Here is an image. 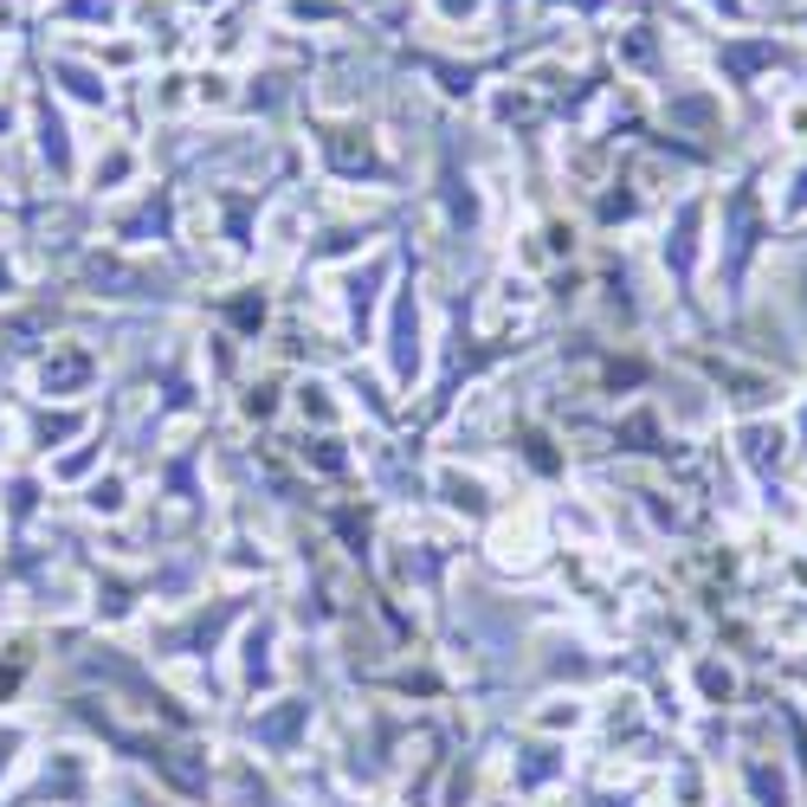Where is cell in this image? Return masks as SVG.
Wrapping results in <instances>:
<instances>
[{
    "label": "cell",
    "mask_w": 807,
    "mask_h": 807,
    "mask_svg": "<svg viewBox=\"0 0 807 807\" xmlns=\"http://www.w3.org/2000/svg\"><path fill=\"white\" fill-rule=\"evenodd\" d=\"M749 782H756V795H763V807H788V788H782V769H769V763H749Z\"/></svg>",
    "instance_id": "1"
}]
</instances>
